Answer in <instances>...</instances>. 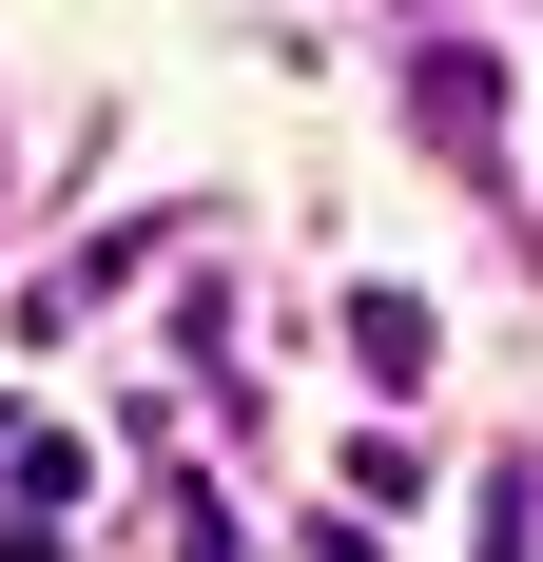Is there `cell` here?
I'll list each match as a JSON object with an SVG mask.
<instances>
[{"label":"cell","instance_id":"1","mask_svg":"<svg viewBox=\"0 0 543 562\" xmlns=\"http://www.w3.org/2000/svg\"><path fill=\"white\" fill-rule=\"evenodd\" d=\"M408 116H428L446 156H466V136L505 116V58H466V40H428V58H408Z\"/></svg>","mask_w":543,"mask_h":562},{"label":"cell","instance_id":"2","mask_svg":"<svg viewBox=\"0 0 543 562\" xmlns=\"http://www.w3.org/2000/svg\"><path fill=\"white\" fill-rule=\"evenodd\" d=\"M428 291H350V369H369V389H428Z\"/></svg>","mask_w":543,"mask_h":562}]
</instances>
